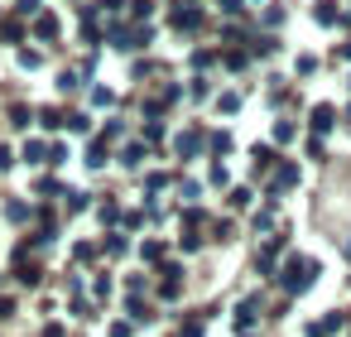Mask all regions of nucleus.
Listing matches in <instances>:
<instances>
[{"label": "nucleus", "mask_w": 351, "mask_h": 337, "mask_svg": "<svg viewBox=\"0 0 351 337\" xmlns=\"http://www.w3.org/2000/svg\"><path fill=\"white\" fill-rule=\"evenodd\" d=\"M308 270H313V265H303V260H289V270H284V284H289V289H303V284H308Z\"/></svg>", "instance_id": "f257e3e1"}, {"label": "nucleus", "mask_w": 351, "mask_h": 337, "mask_svg": "<svg viewBox=\"0 0 351 337\" xmlns=\"http://www.w3.org/2000/svg\"><path fill=\"white\" fill-rule=\"evenodd\" d=\"M332 116H337L332 106H317V111H313V130H332Z\"/></svg>", "instance_id": "f03ea898"}, {"label": "nucleus", "mask_w": 351, "mask_h": 337, "mask_svg": "<svg viewBox=\"0 0 351 337\" xmlns=\"http://www.w3.org/2000/svg\"><path fill=\"white\" fill-rule=\"evenodd\" d=\"M274 183H284V188H289V183H298V169H293V164H284V169H279V178H274Z\"/></svg>", "instance_id": "7ed1b4c3"}, {"label": "nucleus", "mask_w": 351, "mask_h": 337, "mask_svg": "<svg viewBox=\"0 0 351 337\" xmlns=\"http://www.w3.org/2000/svg\"><path fill=\"white\" fill-rule=\"evenodd\" d=\"M39 34H44V39H53V34H58V20H53V15H49V20H39Z\"/></svg>", "instance_id": "20e7f679"}, {"label": "nucleus", "mask_w": 351, "mask_h": 337, "mask_svg": "<svg viewBox=\"0 0 351 337\" xmlns=\"http://www.w3.org/2000/svg\"><path fill=\"white\" fill-rule=\"evenodd\" d=\"M217 106H221V111H226V116H231V111H236V106H241V97H236V92H226V97H221V102H217Z\"/></svg>", "instance_id": "39448f33"}, {"label": "nucleus", "mask_w": 351, "mask_h": 337, "mask_svg": "<svg viewBox=\"0 0 351 337\" xmlns=\"http://www.w3.org/2000/svg\"><path fill=\"white\" fill-rule=\"evenodd\" d=\"M346 251H351V236H346Z\"/></svg>", "instance_id": "423d86ee"}]
</instances>
